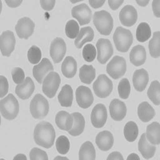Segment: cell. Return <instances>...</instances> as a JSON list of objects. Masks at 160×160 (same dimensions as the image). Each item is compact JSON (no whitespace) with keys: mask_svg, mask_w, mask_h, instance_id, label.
Returning <instances> with one entry per match:
<instances>
[{"mask_svg":"<svg viewBox=\"0 0 160 160\" xmlns=\"http://www.w3.org/2000/svg\"><path fill=\"white\" fill-rule=\"evenodd\" d=\"M55 131L50 122H41L36 125L34 131L35 143L44 148H51L55 142Z\"/></svg>","mask_w":160,"mask_h":160,"instance_id":"6da1fadb","label":"cell"},{"mask_svg":"<svg viewBox=\"0 0 160 160\" xmlns=\"http://www.w3.org/2000/svg\"><path fill=\"white\" fill-rule=\"evenodd\" d=\"M93 22L97 31L101 35H109L112 31L114 21L111 14L108 11H96L93 16Z\"/></svg>","mask_w":160,"mask_h":160,"instance_id":"7a4b0ae2","label":"cell"},{"mask_svg":"<svg viewBox=\"0 0 160 160\" xmlns=\"http://www.w3.org/2000/svg\"><path fill=\"white\" fill-rule=\"evenodd\" d=\"M19 111L18 100L12 94H9L0 101V112L4 118L8 120L15 119Z\"/></svg>","mask_w":160,"mask_h":160,"instance_id":"3957f363","label":"cell"},{"mask_svg":"<svg viewBox=\"0 0 160 160\" xmlns=\"http://www.w3.org/2000/svg\"><path fill=\"white\" fill-rule=\"evenodd\" d=\"M115 48L120 52H127L133 43L132 33L129 30L118 27L113 35Z\"/></svg>","mask_w":160,"mask_h":160,"instance_id":"277c9868","label":"cell"},{"mask_svg":"<svg viewBox=\"0 0 160 160\" xmlns=\"http://www.w3.org/2000/svg\"><path fill=\"white\" fill-rule=\"evenodd\" d=\"M30 111L33 117L36 119L44 118L49 112V103L42 95L37 94L31 100Z\"/></svg>","mask_w":160,"mask_h":160,"instance_id":"5b68a950","label":"cell"},{"mask_svg":"<svg viewBox=\"0 0 160 160\" xmlns=\"http://www.w3.org/2000/svg\"><path fill=\"white\" fill-rule=\"evenodd\" d=\"M60 82H61V78L59 75L55 71H51L44 78L42 81V92L48 98H54L59 88Z\"/></svg>","mask_w":160,"mask_h":160,"instance_id":"8992f818","label":"cell"},{"mask_svg":"<svg viewBox=\"0 0 160 160\" xmlns=\"http://www.w3.org/2000/svg\"><path fill=\"white\" fill-rule=\"evenodd\" d=\"M127 71V62L121 56H115L107 66V72L114 79H118L125 75Z\"/></svg>","mask_w":160,"mask_h":160,"instance_id":"52a82bcc","label":"cell"},{"mask_svg":"<svg viewBox=\"0 0 160 160\" xmlns=\"http://www.w3.org/2000/svg\"><path fill=\"white\" fill-rule=\"evenodd\" d=\"M93 90L99 98H107L111 95L113 90L112 81L106 75H100L93 83Z\"/></svg>","mask_w":160,"mask_h":160,"instance_id":"ba28073f","label":"cell"},{"mask_svg":"<svg viewBox=\"0 0 160 160\" xmlns=\"http://www.w3.org/2000/svg\"><path fill=\"white\" fill-rule=\"evenodd\" d=\"M97 59L101 64H105L112 56L114 50L109 39L99 38L97 41Z\"/></svg>","mask_w":160,"mask_h":160,"instance_id":"9c48e42d","label":"cell"},{"mask_svg":"<svg viewBox=\"0 0 160 160\" xmlns=\"http://www.w3.org/2000/svg\"><path fill=\"white\" fill-rule=\"evenodd\" d=\"M15 37L11 31H6L2 33L0 37V49L2 56L10 57L15 47Z\"/></svg>","mask_w":160,"mask_h":160,"instance_id":"30bf717a","label":"cell"},{"mask_svg":"<svg viewBox=\"0 0 160 160\" xmlns=\"http://www.w3.org/2000/svg\"><path fill=\"white\" fill-rule=\"evenodd\" d=\"M35 22H33L31 18L28 17L20 18L15 26V31L17 35L20 38L28 39L29 37L32 35L34 30H35Z\"/></svg>","mask_w":160,"mask_h":160,"instance_id":"8fae6325","label":"cell"},{"mask_svg":"<svg viewBox=\"0 0 160 160\" xmlns=\"http://www.w3.org/2000/svg\"><path fill=\"white\" fill-rule=\"evenodd\" d=\"M67 45L64 40L61 38H56L51 42L50 48V55L55 63H58L65 56Z\"/></svg>","mask_w":160,"mask_h":160,"instance_id":"7c38bea8","label":"cell"},{"mask_svg":"<svg viewBox=\"0 0 160 160\" xmlns=\"http://www.w3.org/2000/svg\"><path fill=\"white\" fill-rule=\"evenodd\" d=\"M75 97L78 105L83 109L90 108L94 102V97L91 89L84 86H80L77 88Z\"/></svg>","mask_w":160,"mask_h":160,"instance_id":"4fadbf2b","label":"cell"},{"mask_svg":"<svg viewBox=\"0 0 160 160\" xmlns=\"http://www.w3.org/2000/svg\"><path fill=\"white\" fill-rule=\"evenodd\" d=\"M108 119V112L105 106L98 103L93 108L91 115V121L93 127L95 128H101L105 125Z\"/></svg>","mask_w":160,"mask_h":160,"instance_id":"5bb4252c","label":"cell"},{"mask_svg":"<svg viewBox=\"0 0 160 160\" xmlns=\"http://www.w3.org/2000/svg\"><path fill=\"white\" fill-rule=\"evenodd\" d=\"M71 15L78 20L81 26L88 24L92 18V12L87 4L82 3L74 7L71 10Z\"/></svg>","mask_w":160,"mask_h":160,"instance_id":"9a60e30c","label":"cell"},{"mask_svg":"<svg viewBox=\"0 0 160 160\" xmlns=\"http://www.w3.org/2000/svg\"><path fill=\"white\" fill-rule=\"evenodd\" d=\"M54 71L52 63L48 58H42V61L33 68V75L38 83H42L44 78L50 72Z\"/></svg>","mask_w":160,"mask_h":160,"instance_id":"2e32d148","label":"cell"},{"mask_svg":"<svg viewBox=\"0 0 160 160\" xmlns=\"http://www.w3.org/2000/svg\"><path fill=\"white\" fill-rule=\"evenodd\" d=\"M138 19V13L133 6H125L119 13L120 22L125 27L135 25Z\"/></svg>","mask_w":160,"mask_h":160,"instance_id":"e0dca14e","label":"cell"},{"mask_svg":"<svg viewBox=\"0 0 160 160\" xmlns=\"http://www.w3.org/2000/svg\"><path fill=\"white\" fill-rule=\"evenodd\" d=\"M110 115L115 121H122L127 115V107L123 102L115 98L110 103Z\"/></svg>","mask_w":160,"mask_h":160,"instance_id":"ac0fdd59","label":"cell"},{"mask_svg":"<svg viewBox=\"0 0 160 160\" xmlns=\"http://www.w3.org/2000/svg\"><path fill=\"white\" fill-rule=\"evenodd\" d=\"M95 143L99 150L102 151H108L114 145V137L110 131H101L95 138Z\"/></svg>","mask_w":160,"mask_h":160,"instance_id":"d6986e66","label":"cell"},{"mask_svg":"<svg viewBox=\"0 0 160 160\" xmlns=\"http://www.w3.org/2000/svg\"><path fill=\"white\" fill-rule=\"evenodd\" d=\"M34 91H35V84L30 77H27L24 80V82L17 86L15 88L16 95L22 100L29 98Z\"/></svg>","mask_w":160,"mask_h":160,"instance_id":"ffe728a7","label":"cell"},{"mask_svg":"<svg viewBox=\"0 0 160 160\" xmlns=\"http://www.w3.org/2000/svg\"><path fill=\"white\" fill-rule=\"evenodd\" d=\"M149 82V75L148 71L144 69H139L135 71L133 75V85L138 92H142L145 90Z\"/></svg>","mask_w":160,"mask_h":160,"instance_id":"44dd1931","label":"cell"},{"mask_svg":"<svg viewBox=\"0 0 160 160\" xmlns=\"http://www.w3.org/2000/svg\"><path fill=\"white\" fill-rule=\"evenodd\" d=\"M138 151L145 159H150L155 155L156 148L155 145L148 142L146 134H142L138 142Z\"/></svg>","mask_w":160,"mask_h":160,"instance_id":"7402d4cb","label":"cell"},{"mask_svg":"<svg viewBox=\"0 0 160 160\" xmlns=\"http://www.w3.org/2000/svg\"><path fill=\"white\" fill-rule=\"evenodd\" d=\"M147 59V52L143 46H135L130 53V61L133 65L139 67L144 64Z\"/></svg>","mask_w":160,"mask_h":160,"instance_id":"603a6c76","label":"cell"},{"mask_svg":"<svg viewBox=\"0 0 160 160\" xmlns=\"http://www.w3.org/2000/svg\"><path fill=\"white\" fill-rule=\"evenodd\" d=\"M73 117L65 111H61L58 112L55 116V122L59 129L62 131H70L73 126Z\"/></svg>","mask_w":160,"mask_h":160,"instance_id":"cb8c5ba5","label":"cell"},{"mask_svg":"<svg viewBox=\"0 0 160 160\" xmlns=\"http://www.w3.org/2000/svg\"><path fill=\"white\" fill-rule=\"evenodd\" d=\"M73 117V126L68 133L72 136H78L83 132L84 128H85V119L82 116V114L78 112H74L71 114Z\"/></svg>","mask_w":160,"mask_h":160,"instance_id":"d4e9b609","label":"cell"},{"mask_svg":"<svg viewBox=\"0 0 160 160\" xmlns=\"http://www.w3.org/2000/svg\"><path fill=\"white\" fill-rule=\"evenodd\" d=\"M95 36L94 31L91 27H87L80 30L79 34L75 40V45L77 48L80 49L82 46L88 42H91Z\"/></svg>","mask_w":160,"mask_h":160,"instance_id":"484cf974","label":"cell"},{"mask_svg":"<svg viewBox=\"0 0 160 160\" xmlns=\"http://www.w3.org/2000/svg\"><path fill=\"white\" fill-rule=\"evenodd\" d=\"M155 115L154 108L148 102H142L138 107V116L143 122L151 121Z\"/></svg>","mask_w":160,"mask_h":160,"instance_id":"4316f807","label":"cell"},{"mask_svg":"<svg viewBox=\"0 0 160 160\" xmlns=\"http://www.w3.org/2000/svg\"><path fill=\"white\" fill-rule=\"evenodd\" d=\"M58 102L64 108H70L73 102V90L70 85L66 84L58 95Z\"/></svg>","mask_w":160,"mask_h":160,"instance_id":"83f0119b","label":"cell"},{"mask_svg":"<svg viewBox=\"0 0 160 160\" xmlns=\"http://www.w3.org/2000/svg\"><path fill=\"white\" fill-rule=\"evenodd\" d=\"M146 137L148 142L153 145L160 143V125L158 122H154L148 126Z\"/></svg>","mask_w":160,"mask_h":160,"instance_id":"f1b7e54d","label":"cell"},{"mask_svg":"<svg viewBox=\"0 0 160 160\" xmlns=\"http://www.w3.org/2000/svg\"><path fill=\"white\" fill-rule=\"evenodd\" d=\"M77 71L76 60L71 56L65 58L62 64V73L66 78H71L75 76Z\"/></svg>","mask_w":160,"mask_h":160,"instance_id":"f546056e","label":"cell"},{"mask_svg":"<svg viewBox=\"0 0 160 160\" xmlns=\"http://www.w3.org/2000/svg\"><path fill=\"white\" fill-rule=\"evenodd\" d=\"M78 159L79 160H95V150L93 144L90 141L84 142L80 148L78 153Z\"/></svg>","mask_w":160,"mask_h":160,"instance_id":"4dcf8cb0","label":"cell"},{"mask_svg":"<svg viewBox=\"0 0 160 160\" xmlns=\"http://www.w3.org/2000/svg\"><path fill=\"white\" fill-rule=\"evenodd\" d=\"M79 78L83 83L91 84L95 78V69L91 65H83L79 70Z\"/></svg>","mask_w":160,"mask_h":160,"instance_id":"1f68e13d","label":"cell"},{"mask_svg":"<svg viewBox=\"0 0 160 160\" xmlns=\"http://www.w3.org/2000/svg\"><path fill=\"white\" fill-rule=\"evenodd\" d=\"M124 136L128 142H134L138 138V125L133 121H129L126 123L123 130Z\"/></svg>","mask_w":160,"mask_h":160,"instance_id":"d6a6232c","label":"cell"},{"mask_svg":"<svg viewBox=\"0 0 160 160\" xmlns=\"http://www.w3.org/2000/svg\"><path fill=\"white\" fill-rule=\"evenodd\" d=\"M151 36V29L149 24L141 22L136 30V38L138 42H144L148 41Z\"/></svg>","mask_w":160,"mask_h":160,"instance_id":"836d02e7","label":"cell"},{"mask_svg":"<svg viewBox=\"0 0 160 160\" xmlns=\"http://www.w3.org/2000/svg\"><path fill=\"white\" fill-rule=\"evenodd\" d=\"M149 51L153 58H158L160 56V32L155 31L153 37L149 42Z\"/></svg>","mask_w":160,"mask_h":160,"instance_id":"e575fe53","label":"cell"},{"mask_svg":"<svg viewBox=\"0 0 160 160\" xmlns=\"http://www.w3.org/2000/svg\"><path fill=\"white\" fill-rule=\"evenodd\" d=\"M148 98L155 105L160 104V83L158 81H153L148 91Z\"/></svg>","mask_w":160,"mask_h":160,"instance_id":"d590c367","label":"cell"},{"mask_svg":"<svg viewBox=\"0 0 160 160\" xmlns=\"http://www.w3.org/2000/svg\"><path fill=\"white\" fill-rule=\"evenodd\" d=\"M79 25L75 20H69L66 24L65 32L69 38H76L79 34Z\"/></svg>","mask_w":160,"mask_h":160,"instance_id":"8d00e7d4","label":"cell"},{"mask_svg":"<svg viewBox=\"0 0 160 160\" xmlns=\"http://www.w3.org/2000/svg\"><path fill=\"white\" fill-rule=\"evenodd\" d=\"M55 146H56V149L59 154L66 155L70 150L69 139L65 135H61L57 138Z\"/></svg>","mask_w":160,"mask_h":160,"instance_id":"74e56055","label":"cell"},{"mask_svg":"<svg viewBox=\"0 0 160 160\" xmlns=\"http://www.w3.org/2000/svg\"><path fill=\"white\" fill-rule=\"evenodd\" d=\"M118 91L121 98L127 99L129 97L130 93H131V85H130V82L128 78H125L120 80L118 87Z\"/></svg>","mask_w":160,"mask_h":160,"instance_id":"f35d334b","label":"cell"},{"mask_svg":"<svg viewBox=\"0 0 160 160\" xmlns=\"http://www.w3.org/2000/svg\"><path fill=\"white\" fill-rule=\"evenodd\" d=\"M28 58L31 63H38L42 59V51L36 46H32L28 52Z\"/></svg>","mask_w":160,"mask_h":160,"instance_id":"ab89813d","label":"cell"},{"mask_svg":"<svg viewBox=\"0 0 160 160\" xmlns=\"http://www.w3.org/2000/svg\"><path fill=\"white\" fill-rule=\"evenodd\" d=\"M96 48L92 44H87L82 49V57L87 62H93L96 57Z\"/></svg>","mask_w":160,"mask_h":160,"instance_id":"60d3db41","label":"cell"},{"mask_svg":"<svg viewBox=\"0 0 160 160\" xmlns=\"http://www.w3.org/2000/svg\"><path fill=\"white\" fill-rule=\"evenodd\" d=\"M11 76L14 82L18 85L22 83L25 80V74L23 70L20 68H15L11 71Z\"/></svg>","mask_w":160,"mask_h":160,"instance_id":"b9f144b4","label":"cell"},{"mask_svg":"<svg viewBox=\"0 0 160 160\" xmlns=\"http://www.w3.org/2000/svg\"><path fill=\"white\" fill-rule=\"evenodd\" d=\"M30 159L31 160H48V156L45 151L38 148H33L30 152Z\"/></svg>","mask_w":160,"mask_h":160,"instance_id":"7bdbcfd3","label":"cell"},{"mask_svg":"<svg viewBox=\"0 0 160 160\" xmlns=\"http://www.w3.org/2000/svg\"><path fill=\"white\" fill-rule=\"evenodd\" d=\"M9 89V84L7 78L2 75L0 76V97L3 98L8 92Z\"/></svg>","mask_w":160,"mask_h":160,"instance_id":"ee69618b","label":"cell"},{"mask_svg":"<svg viewBox=\"0 0 160 160\" xmlns=\"http://www.w3.org/2000/svg\"><path fill=\"white\" fill-rule=\"evenodd\" d=\"M41 7L45 11H51L55 5V0H41Z\"/></svg>","mask_w":160,"mask_h":160,"instance_id":"f6af8a7d","label":"cell"},{"mask_svg":"<svg viewBox=\"0 0 160 160\" xmlns=\"http://www.w3.org/2000/svg\"><path fill=\"white\" fill-rule=\"evenodd\" d=\"M108 3H109L110 8L113 10V11H115V10L118 9L120 6L123 3V0H120V1H115V0H109L108 1Z\"/></svg>","mask_w":160,"mask_h":160,"instance_id":"bcb514c9","label":"cell"},{"mask_svg":"<svg viewBox=\"0 0 160 160\" xmlns=\"http://www.w3.org/2000/svg\"><path fill=\"white\" fill-rule=\"evenodd\" d=\"M152 8L155 16H156L157 18H159V1H158V0L153 1Z\"/></svg>","mask_w":160,"mask_h":160,"instance_id":"7dc6e473","label":"cell"},{"mask_svg":"<svg viewBox=\"0 0 160 160\" xmlns=\"http://www.w3.org/2000/svg\"><path fill=\"white\" fill-rule=\"evenodd\" d=\"M123 160V157L121 155V153L119 152H113L110 154L109 156L108 157V160Z\"/></svg>","mask_w":160,"mask_h":160,"instance_id":"c3c4849f","label":"cell"},{"mask_svg":"<svg viewBox=\"0 0 160 160\" xmlns=\"http://www.w3.org/2000/svg\"><path fill=\"white\" fill-rule=\"evenodd\" d=\"M104 2H105L104 0H102V1H98H98H95V0H90L89 1L90 5H91L93 8H95V9H98V8L102 7Z\"/></svg>","mask_w":160,"mask_h":160,"instance_id":"681fc988","label":"cell"},{"mask_svg":"<svg viewBox=\"0 0 160 160\" xmlns=\"http://www.w3.org/2000/svg\"><path fill=\"white\" fill-rule=\"evenodd\" d=\"M6 2L11 8H16V7H18L20 4L22 3V1H8L7 0Z\"/></svg>","mask_w":160,"mask_h":160,"instance_id":"f907efd6","label":"cell"},{"mask_svg":"<svg viewBox=\"0 0 160 160\" xmlns=\"http://www.w3.org/2000/svg\"><path fill=\"white\" fill-rule=\"evenodd\" d=\"M131 159H136V160H139V157H138V155H137L136 154H135V153H133V154H131V155H130L129 156H128V160H131Z\"/></svg>","mask_w":160,"mask_h":160,"instance_id":"816d5d0a","label":"cell"},{"mask_svg":"<svg viewBox=\"0 0 160 160\" xmlns=\"http://www.w3.org/2000/svg\"><path fill=\"white\" fill-rule=\"evenodd\" d=\"M14 159H15V160H16V159H24V160H26V159H27V158H26L25 155H22V154H19V155H16V156L14 158Z\"/></svg>","mask_w":160,"mask_h":160,"instance_id":"f5cc1de1","label":"cell"},{"mask_svg":"<svg viewBox=\"0 0 160 160\" xmlns=\"http://www.w3.org/2000/svg\"><path fill=\"white\" fill-rule=\"evenodd\" d=\"M137 3L140 6H142V7H145V6L148 5V3L149 2V1H145V2H140V1H136Z\"/></svg>","mask_w":160,"mask_h":160,"instance_id":"db71d44e","label":"cell"}]
</instances>
